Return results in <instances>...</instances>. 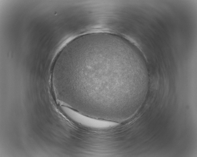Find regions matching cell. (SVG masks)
<instances>
[{"label":"cell","mask_w":197,"mask_h":157,"mask_svg":"<svg viewBox=\"0 0 197 157\" xmlns=\"http://www.w3.org/2000/svg\"><path fill=\"white\" fill-rule=\"evenodd\" d=\"M134 56L114 39L101 36L73 57L67 73L70 93L93 104L110 105L126 92L118 86L119 72L134 69Z\"/></svg>","instance_id":"6da1fadb"}]
</instances>
